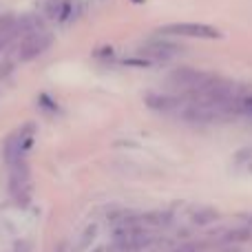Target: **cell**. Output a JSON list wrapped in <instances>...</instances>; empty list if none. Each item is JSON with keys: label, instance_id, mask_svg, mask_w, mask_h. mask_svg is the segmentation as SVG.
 I'll return each mask as SVG.
<instances>
[{"label": "cell", "instance_id": "obj_1", "mask_svg": "<svg viewBox=\"0 0 252 252\" xmlns=\"http://www.w3.org/2000/svg\"><path fill=\"white\" fill-rule=\"evenodd\" d=\"M33 142H35V124L33 122H27V124H22L20 128H16L2 144L4 164L11 166V164H18V161H25L31 146H33Z\"/></svg>", "mask_w": 252, "mask_h": 252}, {"label": "cell", "instance_id": "obj_2", "mask_svg": "<svg viewBox=\"0 0 252 252\" xmlns=\"http://www.w3.org/2000/svg\"><path fill=\"white\" fill-rule=\"evenodd\" d=\"M31 192H33V184H31V170L27 159L11 164L9 166V195H11V199L16 204L27 206L31 199Z\"/></svg>", "mask_w": 252, "mask_h": 252}, {"label": "cell", "instance_id": "obj_3", "mask_svg": "<svg viewBox=\"0 0 252 252\" xmlns=\"http://www.w3.org/2000/svg\"><path fill=\"white\" fill-rule=\"evenodd\" d=\"M159 33L166 35H184V38H199V40H217L221 38V31L217 27L204 25V22H173L164 25Z\"/></svg>", "mask_w": 252, "mask_h": 252}, {"label": "cell", "instance_id": "obj_4", "mask_svg": "<svg viewBox=\"0 0 252 252\" xmlns=\"http://www.w3.org/2000/svg\"><path fill=\"white\" fill-rule=\"evenodd\" d=\"M53 42V35L47 29H35L31 33H27L22 38V42L18 44V60L20 62H29L33 58L42 56Z\"/></svg>", "mask_w": 252, "mask_h": 252}, {"label": "cell", "instance_id": "obj_5", "mask_svg": "<svg viewBox=\"0 0 252 252\" xmlns=\"http://www.w3.org/2000/svg\"><path fill=\"white\" fill-rule=\"evenodd\" d=\"M210 80H213V75L210 73L199 71V69H190V66H182V69H175L173 73H170V82H175L177 87L186 89L188 93L201 89L204 84H208Z\"/></svg>", "mask_w": 252, "mask_h": 252}, {"label": "cell", "instance_id": "obj_6", "mask_svg": "<svg viewBox=\"0 0 252 252\" xmlns=\"http://www.w3.org/2000/svg\"><path fill=\"white\" fill-rule=\"evenodd\" d=\"M179 51L182 49L168 42H148L142 47V56H146V60H168V58L177 56Z\"/></svg>", "mask_w": 252, "mask_h": 252}, {"label": "cell", "instance_id": "obj_7", "mask_svg": "<svg viewBox=\"0 0 252 252\" xmlns=\"http://www.w3.org/2000/svg\"><path fill=\"white\" fill-rule=\"evenodd\" d=\"M146 104L155 111H161V113H182V109L186 106L175 95H148Z\"/></svg>", "mask_w": 252, "mask_h": 252}, {"label": "cell", "instance_id": "obj_8", "mask_svg": "<svg viewBox=\"0 0 252 252\" xmlns=\"http://www.w3.org/2000/svg\"><path fill=\"white\" fill-rule=\"evenodd\" d=\"M95 237H97V226L91 223V226L84 228V232L80 235V239L75 241V252H87L89 248H91L93 241H95Z\"/></svg>", "mask_w": 252, "mask_h": 252}, {"label": "cell", "instance_id": "obj_9", "mask_svg": "<svg viewBox=\"0 0 252 252\" xmlns=\"http://www.w3.org/2000/svg\"><path fill=\"white\" fill-rule=\"evenodd\" d=\"M250 237H252V230H248V228H235V230H228L219 239V244L230 246V244H239V241H248Z\"/></svg>", "mask_w": 252, "mask_h": 252}, {"label": "cell", "instance_id": "obj_10", "mask_svg": "<svg viewBox=\"0 0 252 252\" xmlns=\"http://www.w3.org/2000/svg\"><path fill=\"white\" fill-rule=\"evenodd\" d=\"M215 219H217V210H213V208H199L192 215V221H195L197 226H206V223L215 221Z\"/></svg>", "mask_w": 252, "mask_h": 252}, {"label": "cell", "instance_id": "obj_11", "mask_svg": "<svg viewBox=\"0 0 252 252\" xmlns=\"http://www.w3.org/2000/svg\"><path fill=\"white\" fill-rule=\"evenodd\" d=\"M175 252H201V250H199V246H195V244H186V246H179Z\"/></svg>", "mask_w": 252, "mask_h": 252}, {"label": "cell", "instance_id": "obj_12", "mask_svg": "<svg viewBox=\"0 0 252 252\" xmlns=\"http://www.w3.org/2000/svg\"><path fill=\"white\" fill-rule=\"evenodd\" d=\"M133 2H137V4H139V2H144V0H133Z\"/></svg>", "mask_w": 252, "mask_h": 252}]
</instances>
